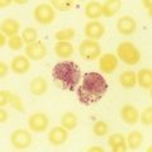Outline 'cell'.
Wrapping results in <instances>:
<instances>
[{"instance_id": "cell-1", "label": "cell", "mask_w": 152, "mask_h": 152, "mask_svg": "<svg viewBox=\"0 0 152 152\" xmlns=\"http://www.w3.org/2000/svg\"><path fill=\"white\" fill-rule=\"evenodd\" d=\"M108 90V83L98 72H88L84 76L81 86L77 89L79 102L84 105L98 103Z\"/></svg>"}, {"instance_id": "cell-2", "label": "cell", "mask_w": 152, "mask_h": 152, "mask_svg": "<svg viewBox=\"0 0 152 152\" xmlns=\"http://www.w3.org/2000/svg\"><path fill=\"white\" fill-rule=\"evenodd\" d=\"M52 77L61 89L74 91L81 79V72L75 62H60L52 70Z\"/></svg>"}, {"instance_id": "cell-3", "label": "cell", "mask_w": 152, "mask_h": 152, "mask_svg": "<svg viewBox=\"0 0 152 152\" xmlns=\"http://www.w3.org/2000/svg\"><path fill=\"white\" fill-rule=\"evenodd\" d=\"M117 56L121 61H123L124 64L129 66L138 64L141 60L140 51L136 48L132 42H122L117 47Z\"/></svg>"}, {"instance_id": "cell-4", "label": "cell", "mask_w": 152, "mask_h": 152, "mask_svg": "<svg viewBox=\"0 0 152 152\" xmlns=\"http://www.w3.org/2000/svg\"><path fill=\"white\" fill-rule=\"evenodd\" d=\"M79 53L84 60L94 61V60H96L102 53L100 45H99L96 41H91V39L83 41L79 46Z\"/></svg>"}, {"instance_id": "cell-5", "label": "cell", "mask_w": 152, "mask_h": 152, "mask_svg": "<svg viewBox=\"0 0 152 152\" xmlns=\"http://www.w3.org/2000/svg\"><path fill=\"white\" fill-rule=\"evenodd\" d=\"M36 22H38L42 26H50L56 18L55 9L51 5L47 4H39L38 7H36L34 12H33Z\"/></svg>"}, {"instance_id": "cell-6", "label": "cell", "mask_w": 152, "mask_h": 152, "mask_svg": "<svg viewBox=\"0 0 152 152\" xmlns=\"http://www.w3.org/2000/svg\"><path fill=\"white\" fill-rule=\"evenodd\" d=\"M10 142L17 150H26L32 143V136L26 129H15L10 134Z\"/></svg>"}, {"instance_id": "cell-7", "label": "cell", "mask_w": 152, "mask_h": 152, "mask_svg": "<svg viewBox=\"0 0 152 152\" xmlns=\"http://www.w3.org/2000/svg\"><path fill=\"white\" fill-rule=\"evenodd\" d=\"M50 124V119L45 113H34L28 118V126L33 132H45Z\"/></svg>"}, {"instance_id": "cell-8", "label": "cell", "mask_w": 152, "mask_h": 152, "mask_svg": "<svg viewBox=\"0 0 152 152\" xmlns=\"http://www.w3.org/2000/svg\"><path fill=\"white\" fill-rule=\"evenodd\" d=\"M137 29V22L134 18L129 15L121 17L117 22V31L121 33L122 36H131Z\"/></svg>"}, {"instance_id": "cell-9", "label": "cell", "mask_w": 152, "mask_h": 152, "mask_svg": "<svg viewBox=\"0 0 152 152\" xmlns=\"http://www.w3.org/2000/svg\"><path fill=\"white\" fill-rule=\"evenodd\" d=\"M47 55V48L42 42L37 41L34 43H31L26 47V56L33 61H41L43 60Z\"/></svg>"}, {"instance_id": "cell-10", "label": "cell", "mask_w": 152, "mask_h": 152, "mask_svg": "<svg viewBox=\"0 0 152 152\" xmlns=\"http://www.w3.org/2000/svg\"><path fill=\"white\" fill-rule=\"evenodd\" d=\"M105 33V28L98 20H91L85 26V34L91 41H99Z\"/></svg>"}, {"instance_id": "cell-11", "label": "cell", "mask_w": 152, "mask_h": 152, "mask_svg": "<svg viewBox=\"0 0 152 152\" xmlns=\"http://www.w3.org/2000/svg\"><path fill=\"white\" fill-rule=\"evenodd\" d=\"M99 67L104 74H113L118 67V58L117 56L112 53H105L100 57L99 61Z\"/></svg>"}, {"instance_id": "cell-12", "label": "cell", "mask_w": 152, "mask_h": 152, "mask_svg": "<svg viewBox=\"0 0 152 152\" xmlns=\"http://www.w3.org/2000/svg\"><path fill=\"white\" fill-rule=\"evenodd\" d=\"M48 141L53 146H61L67 141V129L61 127H55L48 133Z\"/></svg>"}, {"instance_id": "cell-13", "label": "cell", "mask_w": 152, "mask_h": 152, "mask_svg": "<svg viewBox=\"0 0 152 152\" xmlns=\"http://www.w3.org/2000/svg\"><path fill=\"white\" fill-rule=\"evenodd\" d=\"M12 70L14 74H18V75H23L29 71L31 69V64H29V60L28 57L26 56H17L15 58L12 60Z\"/></svg>"}, {"instance_id": "cell-14", "label": "cell", "mask_w": 152, "mask_h": 152, "mask_svg": "<svg viewBox=\"0 0 152 152\" xmlns=\"http://www.w3.org/2000/svg\"><path fill=\"white\" fill-rule=\"evenodd\" d=\"M121 115L122 119L127 124H134V123L138 122L140 119V114L138 110L133 107V105H124L121 110Z\"/></svg>"}, {"instance_id": "cell-15", "label": "cell", "mask_w": 152, "mask_h": 152, "mask_svg": "<svg viewBox=\"0 0 152 152\" xmlns=\"http://www.w3.org/2000/svg\"><path fill=\"white\" fill-rule=\"evenodd\" d=\"M108 145L112 147L113 152H124L127 151V143H126V137L123 134H113L108 138Z\"/></svg>"}, {"instance_id": "cell-16", "label": "cell", "mask_w": 152, "mask_h": 152, "mask_svg": "<svg viewBox=\"0 0 152 152\" xmlns=\"http://www.w3.org/2000/svg\"><path fill=\"white\" fill-rule=\"evenodd\" d=\"M122 8V1L121 0H108L102 5V12L103 17L105 18H112L113 15L119 12V9Z\"/></svg>"}, {"instance_id": "cell-17", "label": "cell", "mask_w": 152, "mask_h": 152, "mask_svg": "<svg viewBox=\"0 0 152 152\" xmlns=\"http://www.w3.org/2000/svg\"><path fill=\"white\" fill-rule=\"evenodd\" d=\"M47 89H48V85H47V81L45 77L42 76H38V77H34L31 81V93L36 96H41L43 95Z\"/></svg>"}, {"instance_id": "cell-18", "label": "cell", "mask_w": 152, "mask_h": 152, "mask_svg": "<svg viewBox=\"0 0 152 152\" xmlns=\"http://www.w3.org/2000/svg\"><path fill=\"white\" fill-rule=\"evenodd\" d=\"M19 28H20V23L15 19H5L3 23H1V33L5 36H17V33L19 31Z\"/></svg>"}, {"instance_id": "cell-19", "label": "cell", "mask_w": 152, "mask_h": 152, "mask_svg": "<svg viewBox=\"0 0 152 152\" xmlns=\"http://www.w3.org/2000/svg\"><path fill=\"white\" fill-rule=\"evenodd\" d=\"M137 81H138L140 86L150 90L152 86V71L150 69H142L138 71V74H136Z\"/></svg>"}, {"instance_id": "cell-20", "label": "cell", "mask_w": 152, "mask_h": 152, "mask_svg": "<svg viewBox=\"0 0 152 152\" xmlns=\"http://www.w3.org/2000/svg\"><path fill=\"white\" fill-rule=\"evenodd\" d=\"M85 15L88 18L93 19V20H96L98 18H100L103 15L102 12V4L99 1H90L86 4L85 7Z\"/></svg>"}, {"instance_id": "cell-21", "label": "cell", "mask_w": 152, "mask_h": 152, "mask_svg": "<svg viewBox=\"0 0 152 152\" xmlns=\"http://www.w3.org/2000/svg\"><path fill=\"white\" fill-rule=\"evenodd\" d=\"M55 53L58 57L62 58H67V57L72 56L74 53V47L70 42H57L55 46Z\"/></svg>"}, {"instance_id": "cell-22", "label": "cell", "mask_w": 152, "mask_h": 152, "mask_svg": "<svg viewBox=\"0 0 152 152\" xmlns=\"http://www.w3.org/2000/svg\"><path fill=\"white\" fill-rule=\"evenodd\" d=\"M119 83L123 88L132 89L137 83L136 72H133V71H124V72H122L119 76Z\"/></svg>"}, {"instance_id": "cell-23", "label": "cell", "mask_w": 152, "mask_h": 152, "mask_svg": "<svg viewBox=\"0 0 152 152\" xmlns=\"http://www.w3.org/2000/svg\"><path fill=\"white\" fill-rule=\"evenodd\" d=\"M61 126L64 128H66L67 131H72L77 126V117H76L75 113L67 112L65 113L62 117H61Z\"/></svg>"}, {"instance_id": "cell-24", "label": "cell", "mask_w": 152, "mask_h": 152, "mask_svg": "<svg viewBox=\"0 0 152 152\" xmlns=\"http://www.w3.org/2000/svg\"><path fill=\"white\" fill-rule=\"evenodd\" d=\"M142 141H143V136H142V133L138 132V131L131 132L127 136L128 147H129V148H132V150H136V148H138V147H141Z\"/></svg>"}, {"instance_id": "cell-25", "label": "cell", "mask_w": 152, "mask_h": 152, "mask_svg": "<svg viewBox=\"0 0 152 152\" xmlns=\"http://www.w3.org/2000/svg\"><path fill=\"white\" fill-rule=\"evenodd\" d=\"M75 36H76V32L74 28H64V29L56 32L55 38L58 42H69L71 39H74Z\"/></svg>"}, {"instance_id": "cell-26", "label": "cell", "mask_w": 152, "mask_h": 152, "mask_svg": "<svg viewBox=\"0 0 152 152\" xmlns=\"http://www.w3.org/2000/svg\"><path fill=\"white\" fill-rule=\"evenodd\" d=\"M51 4L60 12H69L71 8L74 7V1L72 0H52Z\"/></svg>"}, {"instance_id": "cell-27", "label": "cell", "mask_w": 152, "mask_h": 152, "mask_svg": "<svg viewBox=\"0 0 152 152\" xmlns=\"http://www.w3.org/2000/svg\"><path fill=\"white\" fill-rule=\"evenodd\" d=\"M37 37H38L37 36V31L34 29V28H32V27L26 28V29L23 31V33H22L23 41H24L26 43H28V45L37 42Z\"/></svg>"}, {"instance_id": "cell-28", "label": "cell", "mask_w": 152, "mask_h": 152, "mask_svg": "<svg viewBox=\"0 0 152 152\" xmlns=\"http://www.w3.org/2000/svg\"><path fill=\"white\" fill-rule=\"evenodd\" d=\"M93 132L96 137H104L108 133V124L104 121H98L93 127Z\"/></svg>"}, {"instance_id": "cell-29", "label": "cell", "mask_w": 152, "mask_h": 152, "mask_svg": "<svg viewBox=\"0 0 152 152\" xmlns=\"http://www.w3.org/2000/svg\"><path fill=\"white\" fill-rule=\"evenodd\" d=\"M8 94H9V104H12V107L14 109H17L18 112H20V113L24 112V107H23V104L18 95L13 94L12 91H9V90H8Z\"/></svg>"}, {"instance_id": "cell-30", "label": "cell", "mask_w": 152, "mask_h": 152, "mask_svg": "<svg viewBox=\"0 0 152 152\" xmlns=\"http://www.w3.org/2000/svg\"><path fill=\"white\" fill-rule=\"evenodd\" d=\"M140 119H141V122H142V124L143 126L150 127L152 124V108L151 107L145 108V110L142 112Z\"/></svg>"}, {"instance_id": "cell-31", "label": "cell", "mask_w": 152, "mask_h": 152, "mask_svg": "<svg viewBox=\"0 0 152 152\" xmlns=\"http://www.w3.org/2000/svg\"><path fill=\"white\" fill-rule=\"evenodd\" d=\"M8 46L12 51H19L23 46V38H20L19 36L10 37V39H9V42H8Z\"/></svg>"}, {"instance_id": "cell-32", "label": "cell", "mask_w": 152, "mask_h": 152, "mask_svg": "<svg viewBox=\"0 0 152 152\" xmlns=\"http://www.w3.org/2000/svg\"><path fill=\"white\" fill-rule=\"evenodd\" d=\"M7 104H9V94H8V90H1V91H0V105L5 107Z\"/></svg>"}, {"instance_id": "cell-33", "label": "cell", "mask_w": 152, "mask_h": 152, "mask_svg": "<svg viewBox=\"0 0 152 152\" xmlns=\"http://www.w3.org/2000/svg\"><path fill=\"white\" fill-rule=\"evenodd\" d=\"M7 75H8V66L4 61H1V62H0V77L4 79Z\"/></svg>"}, {"instance_id": "cell-34", "label": "cell", "mask_w": 152, "mask_h": 152, "mask_svg": "<svg viewBox=\"0 0 152 152\" xmlns=\"http://www.w3.org/2000/svg\"><path fill=\"white\" fill-rule=\"evenodd\" d=\"M142 4H143L145 8L147 9V10H148V15H151V14H152V9H151L152 1H151V0H143V1H142Z\"/></svg>"}, {"instance_id": "cell-35", "label": "cell", "mask_w": 152, "mask_h": 152, "mask_svg": "<svg viewBox=\"0 0 152 152\" xmlns=\"http://www.w3.org/2000/svg\"><path fill=\"white\" fill-rule=\"evenodd\" d=\"M7 119H8V113L4 109H1L0 110V122L4 123V122H7Z\"/></svg>"}, {"instance_id": "cell-36", "label": "cell", "mask_w": 152, "mask_h": 152, "mask_svg": "<svg viewBox=\"0 0 152 152\" xmlns=\"http://www.w3.org/2000/svg\"><path fill=\"white\" fill-rule=\"evenodd\" d=\"M13 1H10V0H7V1H4V0H1V1H0V7L1 8H5V7H8V5H10Z\"/></svg>"}, {"instance_id": "cell-37", "label": "cell", "mask_w": 152, "mask_h": 152, "mask_svg": "<svg viewBox=\"0 0 152 152\" xmlns=\"http://www.w3.org/2000/svg\"><path fill=\"white\" fill-rule=\"evenodd\" d=\"M0 46L1 47L5 46V34H3V33L0 34Z\"/></svg>"}, {"instance_id": "cell-38", "label": "cell", "mask_w": 152, "mask_h": 152, "mask_svg": "<svg viewBox=\"0 0 152 152\" xmlns=\"http://www.w3.org/2000/svg\"><path fill=\"white\" fill-rule=\"evenodd\" d=\"M89 152H91V151H98V152H103V148H100V147H94V148H90L88 150Z\"/></svg>"}, {"instance_id": "cell-39", "label": "cell", "mask_w": 152, "mask_h": 152, "mask_svg": "<svg viewBox=\"0 0 152 152\" xmlns=\"http://www.w3.org/2000/svg\"><path fill=\"white\" fill-rule=\"evenodd\" d=\"M14 3H15V4H19V5H23V4H26L27 1H26V0H15Z\"/></svg>"}]
</instances>
